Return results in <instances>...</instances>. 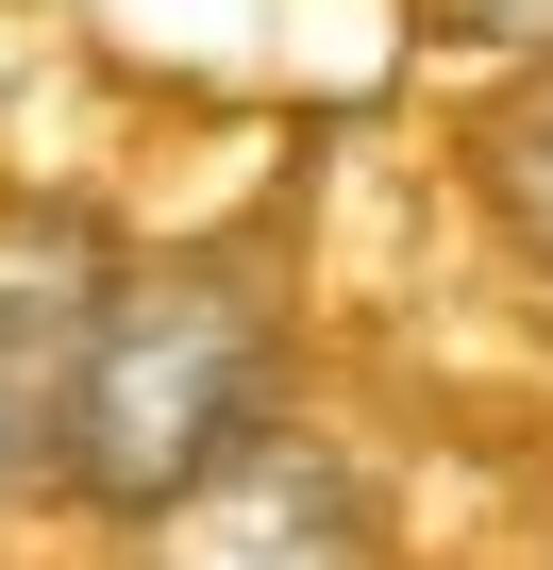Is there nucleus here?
I'll list each match as a JSON object with an SVG mask.
<instances>
[{"mask_svg":"<svg viewBox=\"0 0 553 570\" xmlns=\"http://www.w3.org/2000/svg\"><path fill=\"white\" fill-rule=\"evenodd\" d=\"M268 420H286V303L251 285V252H151V268L118 252L101 336H85V403H68V503L135 537Z\"/></svg>","mask_w":553,"mask_h":570,"instance_id":"1","label":"nucleus"},{"mask_svg":"<svg viewBox=\"0 0 553 570\" xmlns=\"http://www.w3.org/2000/svg\"><path fill=\"white\" fill-rule=\"evenodd\" d=\"M101 285H118V235L85 202H0V520L68 503V403H85Z\"/></svg>","mask_w":553,"mask_h":570,"instance_id":"2","label":"nucleus"},{"mask_svg":"<svg viewBox=\"0 0 553 570\" xmlns=\"http://www.w3.org/2000/svg\"><path fill=\"white\" fill-rule=\"evenodd\" d=\"M135 570H386V537H369V487L319 436L268 420L251 453H218L185 503L135 520Z\"/></svg>","mask_w":553,"mask_h":570,"instance_id":"3","label":"nucleus"},{"mask_svg":"<svg viewBox=\"0 0 553 570\" xmlns=\"http://www.w3.org/2000/svg\"><path fill=\"white\" fill-rule=\"evenodd\" d=\"M486 185H503V218L553 252V85H520V101L486 118Z\"/></svg>","mask_w":553,"mask_h":570,"instance_id":"4","label":"nucleus"}]
</instances>
